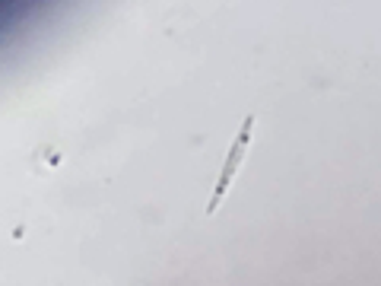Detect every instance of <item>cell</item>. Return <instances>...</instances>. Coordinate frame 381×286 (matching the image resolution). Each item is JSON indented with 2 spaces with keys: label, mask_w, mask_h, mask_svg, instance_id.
<instances>
[{
  "label": "cell",
  "mask_w": 381,
  "mask_h": 286,
  "mask_svg": "<svg viewBox=\"0 0 381 286\" xmlns=\"http://www.w3.org/2000/svg\"><path fill=\"white\" fill-rule=\"evenodd\" d=\"M251 131H254V118H245V127H241L238 140L232 143V150H229V159H226V166H222L219 185H216L213 197H210V204H206V213H216V210H219V201L226 197V191H229V185H232V178H235V172H238V166H241V156H245V150H248Z\"/></svg>",
  "instance_id": "obj_1"
},
{
  "label": "cell",
  "mask_w": 381,
  "mask_h": 286,
  "mask_svg": "<svg viewBox=\"0 0 381 286\" xmlns=\"http://www.w3.org/2000/svg\"><path fill=\"white\" fill-rule=\"evenodd\" d=\"M60 166V153L51 150V146H45V150L35 153V169L38 172H48V169H57Z\"/></svg>",
  "instance_id": "obj_2"
}]
</instances>
